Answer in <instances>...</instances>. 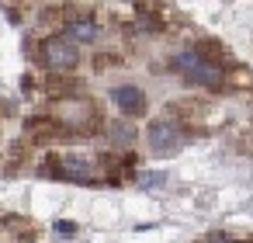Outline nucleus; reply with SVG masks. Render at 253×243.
Returning a JSON list of instances; mask_svg holds the SVG:
<instances>
[{
	"label": "nucleus",
	"mask_w": 253,
	"mask_h": 243,
	"mask_svg": "<svg viewBox=\"0 0 253 243\" xmlns=\"http://www.w3.org/2000/svg\"><path fill=\"white\" fill-rule=\"evenodd\" d=\"M111 101L125 111V115H146V94L139 91V87H115L111 91Z\"/></svg>",
	"instance_id": "nucleus-5"
},
{
	"label": "nucleus",
	"mask_w": 253,
	"mask_h": 243,
	"mask_svg": "<svg viewBox=\"0 0 253 243\" xmlns=\"http://www.w3.org/2000/svg\"><path fill=\"white\" fill-rule=\"evenodd\" d=\"M205 243H239V240H232V236H225V233H211Z\"/></svg>",
	"instance_id": "nucleus-7"
},
{
	"label": "nucleus",
	"mask_w": 253,
	"mask_h": 243,
	"mask_svg": "<svg viewBox=\"0 0 253 243\" xmlns=\"http://www.w3.org/2000/svg\"><path fill=\"white\" fill-rule=\"evenodd\" d=\"M45 167H49L52 177H63V181H77V184H94V181H97L94 163L84 160V156H59V160H49ZM45 167H42V170H45Z\"/></svg>",
	"instance_id": "nucleus-4"
},
{
	"label": "nucleus",
	"mask_w": 253,
	"mask_h": 243,
	"mask_svg": "<svg viewBox=\"0 0 253 243\" xmlns=\"http://www.w3.org/2000/svg\"><path fill=\"white\" fill-rule=\"evenodd\" d=\"M170 66L187 80V84H198V87H222L225 73L218 63L205 59L198 49H184V52H173L170 56Z\"/></svg>",
	"instance_id": "nucleus-1"
},
{
	"label": "nucleus",
	"mask_w": 253,
	"mask_h": 243,
	"mask_svg": "<svg viewBox=\"0 0 253 243\" xmlns=\"http://www.w3.org/2000/svg\"><path fill=\"white\" fill-rule=\"evenodd\" d=\"M146 139H149V149H153L156 156H173V153L184 146V129H180L177 122L160 118V122H153V125H149Z\"/></svg>",
	"instance_id": "nucleus-3"
},
{
	"label": "nucleus",
	"mask_w": 253,
	"mask_h": 243,
	"mask_svg": "<svg viewBox=\"0 0 253 243\" xmlns=\"http://www.w3.org/2000/svg\"><path fill=\"white\" fill-rule=\"evenodd\" d=\"M42 63H45V70H56V73H66V70H73L77 66V46L66 39V35H52V39H45L42 42Z\"/></svg>",
	"instance_id": "nucleus-2"
},
{
	"label": "nucleus",
	"mask_w": 253,
	"mask_h": 243,
	"mask_svg": "<svg viewBox=\"0 0 253 243\" xmlns=\"http://www.w3.org/2000/svg\"><path fill=\"white\" fill-rule=\"evenodd\" d=\"M97 35H101V25H97L94 18H87V14H80V18L73 14V18L66 21V39H70L73 46H77V42H94Z\"/></svg>",
	"instance_id": "nucleus-6"
},
{
	"label": "nucleus",
	"mask_w": 253,
	"mask_h": 243,
	"mask_svg": "<svg viewBox=\"0 0 253 243\" xmlns=\"http://www.w3.org/2000/svg\"><path fill=\"white\" fill-rule=\"evenodd\" d=\"M56 233H63V236H70V233H77V226H73V222H59V226H56Z\"/></svg>",
	"instance_id": "nucleus-8"
}]
</instances>
